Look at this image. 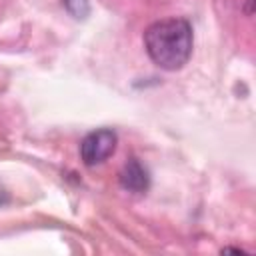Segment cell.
Here are the masks:
<instances>
[{"mask_svg": "<svg viewBox=\"0 0 256 256\" xmlns=\"http://www.w3.org/2000/svg\"><path fill=\"white\" fill-rule=\"evenodd\" d=\"M144 46L156 66L180 70L192 54V28L184 18L158 20L146 28Z\"/></svg>", "mask_w": 256, "mask_h": 256, "instance_id": "6da1fadb", "label": "cell"}, {"mask_svg": "<svg viewBox=\"0 0 256 256\" xmlns=\"http://www.w3.org/2000/svg\"><path fill=\"white\" fill-rule=\"evenodd\" d=\"M116 144H118V136H116L114 130L100 128V130H94V132L86 134L84 140L80 142V156H82V162H84L86 166L102 164L104 160H108V158L114 154Z\"/></svg>", "mask_w": 256, "mask_h": 256, "instance_id": "7a4b0ae2", "label": "cell"}, {"mask_svg": "<svg viewBox=\"0 0 256 256\" xmlns=\"http://www.w3.org/2000/svg\"><path fill=\"white\" fill-rule=\"evenodd\" d=\"M120 186L128 192H134V194H142L148 190L150 186V176H148V170L136 160V158H130L122 170H120Z\"/></svg>", "mask_w": 256, "mask_h": 256, "instance_id": "3957f363", "label": "cell"}, {"mask_svg": "<svg viewBox=\"0 0 256 256\" xmlns=\"http://www.w3.org/2000/svg\"><path fill=\"white\" fill-rule=\"evenodd\" d=\"M64 6L74 18H86L88 14V0H64Z\"/></svg>", "mask_w": 256, "mask_h": 256, "instance_id": "277c9868", "label": "cell"}]
</instances>
